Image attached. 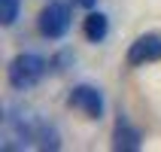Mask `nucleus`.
<instances>
[{"mask_svg": "<svg viewBox=\"0 0 161 152\" xmlns=\"http://www.w3.org/2000/svg\"><path fill=\"white\" fill-rule=\"evenodd\" d=\"M43 73H46V61L40 55L21 52V55H15L9 61V85L18 88V91H25V88H31V85H36V82L43 79Z\"/></svg>", "mask_w": 161, "mask_h": 152, "instance_id": "f257e3e1", "label": "nucleus"}, {"mask_svg": "<svg viewBox=\"0 0 161 152\" xmlns=\"http://www.w3.org/2000/svg\"><path fill=\"white\" fill-rule=\"evenodd\" d=\"M36 25H40V34H43V37H49V40H61V37L67 34V27H70V6L61 3V0L46 3Z\"/></svg>", "mask_w": 161, "mask_h": 152, "instance_id": "f03ea898", "label": "nucleus"}, {"mask_svg": "<svg viewBox=\"0 0 161 152\" xmlns=\"http://www.w3.org/2000/svg\"><path fill=\"white\" fill-rule=\"evenodd\" d=\"M152 61H161V37L158 34H146V37H137L131 49H128V64H152Z\"/></svg>", "mask_w": 161, "mask_h": 152, "instance_id": "7ed1b4c3", "label": "nucleus"}, {"mask_svg": "<svg viewBox=\"0 0 161 152\" xmlns=\"http://www.w3.org/2000/svg\"><path fill=\"white\" fill-rule=\"evenodd\" d=\"M70 107H76L79 113H85L88 119H100L103 116V98L94 85H76L70 91Z\"/></svg>", "mask_w": 161, "mask_h": 152, "instance_id": "20e7f679", "label": "nucleus"}, {"mask_svg": "<svg viewBox=\"0 0 161 152\" xmlns=\"http://www.w3.org/2000/svg\"><path fill=\"white\" fill-rule=\"evenodd\" d=\"M113 140H116L113 146L122 149V152H137V149H140V131L128 125V119H119V122H116V134H113Z\"/></svg>", "mask_w": 161, "mask_h": 152, "instance_id": "39448f33", "label": "nucleus"}, {"mask_svg": "<svg viewBox=\"0 0 161 152\" xmlns=\"http://www.w3.org/2000/svg\"><path fill=\"white\" fill-rule=\"evenodd\" d=\"M82 31H85V40H88V43H103L107 34H109V18L103 15V12H88Z\"/></svg>", "mask_w": 161, "mask_h": 152, "instance_id": "423d86ee", "label": "nucleus"}, {"mask_svg": "<svg viewBox=\"0 0 161 152\" xmlns=\"http://www.w3.org/2000/svg\"><path fill=\"white\" fill-rule=\"evenodd\" d=\"M0 6H3V12H0V21L3 25H15V18H18V0H0Z\"/></svg>", "mask_w": 161, "mask_h": 152, "instance_id": "0eeeda50", "label": "nucleus"}, {"mask_svg": "<svg viewBox=\"0 0 161 152\" xmlns=\"http://www.w3.org/2000/svg\"><path fill=\"white\" fill-rule=\"evenodd\" d=\"M40 146H43V149H58V134H55V128H43V131H40Z\"/></svg>", "mask_w": 161, "mask_h": 152, "instance_id": "6e6552de", "label": "nucleus"}, {"mask_svg": "<svg viewBox=\"0 0 161 152\" xmlns=\"http://www.w3.org/2000/svg\"><path fill=\"white\" fill-rule=\"evenodd\" d=\"M73 3H76V6H85V9H91L94 3H97V0H73Z\"/></svg>", "mask_w": 161, "mask_h": 152, "instance_id": "1a4fd4ad", "label": "nucleus"}]
</instances>
